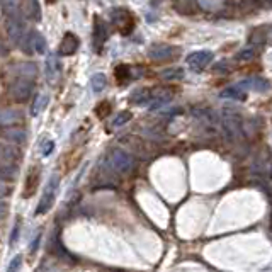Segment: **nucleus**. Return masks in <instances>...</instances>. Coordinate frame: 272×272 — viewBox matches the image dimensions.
<instances>
[{
    "label": "nucleus",
    "instance_id": "nucleus-25",
    "mask_svg": "<svg viewBox=\"0 0 272 272\" xmlns=\"http://www.w3.org/2000/svg\"><path fill=\"white\" fill-rule=\"evenodd\" d=\"M46 2H48V3H53V2H55V0H46Z\"/></svg>",
    "mask_w": 272,
    "mask_h": 272
},
{
    "label": "nucleus",
    "instance_id": "nucleus-15",
    "mask_svg": "<svg viewBox=\"0 0 272 272\" xmlns=\"http://www.w3.org/2000/svg\"><path fill=\"white\" fill-rule=\"evenodd\" d=\"M160 77L165 78V80H180V78H184V70L182 68H167L163 70L162 73H160Z\"/></svg>",
    "mask_w": 272,
    "mask_h": 272
},
{
    "label": "nucleus",
    "instance_id": "nucleus-10",
    "mask_svg": "<svg viewBox=\"0 0 272 272\" xmlns=\"http://www.w3.org/2000/svg\"><path fill=\"white\" fill-rule=\"evenodd\" d=\"M38 184H39V172L38 168H32L27 175V180H26V189H24V197L27 196H32L38 189Z\"/></svg>",
    "mask_w": 272,
    "mask_h": 272
},
{
    "label": "nucleus",
    "instance_id": "nucleus-13",
    "mask_svg": "<svg viewBox=\"0 0 272 272\" xmlns=\"http://www.w3.org/2000/svg\"><path fill=\"white\" fill-rule=\"evenodd\" d=\"M90 85H92V90L94 92H102L107 85V78L104 73H96L92 78H90Z\"/></svg>",
    "mask_w": 272,
    "mask_h": 272
},
{
    "label": "nucleus",
    "instance_id": "nucleus-8",
    "mask_svg": "<svg viewBox=\"0 0 272 272\" xmlns=\"http://www.w3.org/2000/svg\"><path fill=\"white\" fill-rule=\"evenodd\" d=\"M78 44H80V41H78L77 36L73 34V32H67V34L63 36V39H61V43H60L58 53L61 56H70L78 49Z\"/></svg>",
    "mask_w": 272,
    "mask_h": 272
},
{
    "label": "nucleus",
    "instance_id": "nucleus-3",
    "mask_svg": "<svg viewBox=\"0 0 272 272\" xmlns=\"http://www.w3.org/2000/svg\"><path fill=\"white\" fill-rule=\"evenodd\" d=\"M107 38H109V27H107V24L104 22V19L96 17L94 19V49H96L97 53L102 51Z\"/></svg>",
    "mask_w": 272,
    "mask_h": 272
},
{
    "label": "nucleus",
    "instance_id": "nucleus-7",
    "mask_svg": "<svg viewBox=\"0 0 272 272\" xmlns=\"http://www.w3.org/2000/svg\"><path fill=\"white\" fill-rule=\"evenodd\" d=\"M32 87H34V85H32L29 78H19L10 87V94L17 99V101H26V99L29 97V94L32 92Z\"/></svg>",
    "mask_w": 272,
    "mask_h": 272
},
{
    "label": "nucleus",
    "instance_id": "nucleus-12",
    "mask_svg": "<svg viewBox=\"0 0 272 272\" xmlns=\"http://www.w3.org/2000/svg\"><path fill=\"white\" fill-rule=\"evenodd\" d=\"M130 99H131V102H133V104L143 106V104H146V102L151 99V90L150 89H138V90H135V92L131 94Z\"/></svg>",
    "mask_w": 272,
    "mask_h": 272
},
{
    "label": "nucleus",
    "instance_id": "nucleus-16",
    "mask_svg": "<svg viewBox=\"0 0 272 272\" xmlns=\"http://www.w3.org/2000/svg\"><path fill=\"white\" fill-rule=\"evenodd\" d=\"M46 104H48V96L46 94H39V96L34 99V104H32V116H38L39 113H43Z\"/></svg>",
    "mask_w": 272,
    "mask_h": 272
},
{
    "label": "nucleus",
    "instance_id": "nucleus-17",
    "mask_svg": "<svg viewBox=\"0 0 272 272\" xmlns=\"http://www.w3.org/2000/svg\"><path fill=\"white\" fill-rule=\"evenodd\" d=\"M114 75H116L119 84H123V82L131 77V68L128 67V65H119V67H116V70H114Z\"/></svg>",
    "mask_w": 272,
    "mask_h": 272
},
{
    "label": "nucleus",
    "instance_id": "nucleus-19",
    "mask_svg": "<svg viewBox=\"0 0 272 272\" xmlns=\"http://www.w3.org/2000/svg\"><path fill=\"white\" fill-rule=\"evenodd\" d=\"M266 41V31H261V29H255L254 34L250 36V46H257V44H264Z\"/></svg>",
    "mask_w": 272,
    "mask_h": 272
},
{
    "label": "nucleus",
    "instance_id": "nucleus-6",
    "mask_svg": "<svg viewBox=\"0 0 272 272\" xmlns=\"http://www.w3.org/2000/svg\"><path fill=\"white\" fill-rule=\"evenodd\" d=\"M20 14H22L26 19L39 22L41 20L39 0H20Z\"/></svg>",
    "mask_w": 272,
    "mask_h": 272
},
{
    "label": "nucleus",
    "instance_id": "nucleus-21",
    "mask_svg": "<svg viewBox=\"0 0 272 272\" xmlns=\"http://www.w3.org/2000/svg\"><path fill=\"white\" fill-rule=\"evenodd\" d=\"M254 55H255V48L254 46L243 48L242 51L237 55V60H250V58H254Z\"/></svg>",
    "mask_w": 272,
    "mask_h": 272
},
{
    "label": "nucleus",
    "instance_id": "nucleus-20",
    "mask_svg": "<svg viewBox=\"0 0 272 272\" xmlns=\"http://www.w3.org/2000/svg\"><path fill=\"white\" fill-rule=\"evenodd\" d=\"M111 113V102L109 101H102L101 104H99L96 107V114H97V118H106L107 114Z\"/></svg>",
    "mask_w": 272,
    "mask_h": 272
},
{
    "label": "nucleus",
    "instance_id": "nucleus-5",
    "mask_svg": "<svg viewBox=\"0 0 272 272\" xmlns=\"http://www.w3.org/2000/svg\"><path fill=\"white\" fill-rule=\"evenodd\" d=\"M44 75L49 85H56L61 77V63L55 55H49L46 58V67H44Z\"/></svg>",
    "mask_w": 272,
    "mask_h": 272
},
{
    "label": "nucleus",
    "instance_id": "nucleus-9",
    "mask_svg": "<svg viewBox=\"0 0 272 272\" xmlns=\"http://www.w3.org/2000/svg\"><path fill=\"white\" fill-rule=\"evenodd\" d=\"M174 2V7L179 14H184V15H192L197 12V0H172Z\"/></svg>",
    "mask_w": 272,
    "mask_h": 272
},
{
    "label": "nucleus",
    "instance_id": "nucleus-14",
    "mask_svg": "<svg viewBox=\"0 0 272 272\" xmlns=\"http://www.w3.org/2000/svg\"><path fill=\"white\" fill-rule=\"evenodd\" d=\"M221 97H230V99L243 101V97H245V90H243L240 85H233V87L223 90V92H221Z\"/></svg>",
    "mask_w": 272,
    "mask_h": 272
},
{
    "label": "nucleus",
    "instance_id": "nucleus-18",
    "mask_svg": "<svg viewBox=\"0 0 272 272\" xmlns=\"http://www.w3.org/2000/svg\"><path fill=\"white\" fill-rule=\"evenodd\" d=\"M17 68L19 70H24V72H19V75L20 77H26V78H34L36 77V65H32V63H22V65H17Z\"/></svg>",
    "mask_w": 272,
    "mask_h": 272
},
{
    "label": "nucleus",
    "instance_id": "nucleus-11",
    "mask_svg": "<svg viewBox=\"0 0 272 272\" xmlns=\"http://www.w3.org/2000/svg\"><path fill=\"white\" fill-rule=\"evenodd\" d=\"M29 44H32L36 53H44L46 51V39L43 38V34L38 31L29 32Z\"/></svg>",
    "mask_w": 272,
    "mask_h": 272
},
{
    "label": "nucleus",
    "instance_id": "nucleus-23",
    "mask_svg": "<svg viewBox=\"0 0 272 272\" xmlns=\"http://www.w3.org/2000/svg\"><path fill=\"white\" fill-rule=\"evenodd\" d=\"M53 150V141H46L43 146H41V151H43V155H49V151Z\"/></svg>",
    "mask_w": 272,
    "mask_h": 272
},
{
    "label": "nucleus",
    "instance_id": "nucleus-2",
    "mask_svg": "<svg viewBox=\"0 0 272 272\" xmlns=\"http://www.w3.org/2000/svg\"><path fill=\"white\" fill-rule=\"evenodd\" d=\"M150 58H153L156 61H163V60H175L180 55V49L170 44H153L150 48Z\"/></svg>",
    "mask_w": 272,
    "mask_h": 272
},
{
    "label": "nucleus",
    "instance_id": "nucleus-22",
    "mask_svg": "<svg viewBox=\"0 0 272 272\" xmlns=\"http://www.w3.org/2000/svg\"><path fill=\"white\" fill-rule=\"evenodd\" d=\"M130 119H131V113H130V111H125V113H121L116 119H114L113 126H116V128H118V126H123L125 123L130 121Z\"/></svg>",
    "mask_w": 272,
    "mask_h": 272
},
{
    "label": "nucleus",
    "instance_id": "nucleus-24",
    "mask_svg": "<svg viewBox=\"0 0 272 272\" xmlns=\"http://www.w3.org/2000/svg\"><path fill=\"white\" fill-rule=\"evenodd\" d=\"M19 264H20V257H17V259H14V261L10 262V269H9V272H17V269H19Z\"/></svg>",
    "mask_w": 272,
    "mask_h": 272
},
{
    "label": "nucleus",
    "instance_id": "nucleus-4",
    "mask_svg": "<svg viewBox=\"0 0 272 272\" xmlns=\"http://www.w3.org/2000/svg\"><path fill=\"white\" fill-rule=\"evenodd\" d=\"M213 53L211 51H194L187 56V65L192 68V72H203L213 61Z\"/></svg>",
    "mask_w": 272,
    "mask_h": 272
},
{
    "label": "nucleus",
    "instance_id": "nucleus-1",
    "mask_svg": "<svg viewBox=\"0 0 272 272\" xmlns=\"http://www.w3.org/2000/svg\"><path fill=\"white\" fill-rule=\"evenodd\" d=\"M111 20H113L114 27H118L121 34H131L135 29V17L130 10L126 9H114L111 12Z\"/></svg>",
    "mask_w": 272,
    "mask_h": 272
}]
</instances>
